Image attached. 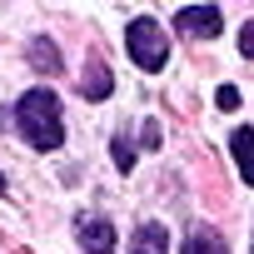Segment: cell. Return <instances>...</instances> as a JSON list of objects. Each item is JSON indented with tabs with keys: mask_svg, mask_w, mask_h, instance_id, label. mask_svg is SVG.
Segmentation results:
<instances>
[{
	"mask_svg": "<svg viewBox=\"0 0 254 254\" xmlns=\"http://www.w3.org/2000/svg\"><path fill=\"white\" fill-rule=\"evenodd\" d=\"M239 50H244V55H249V60H254V20H249V25H244V30H239Z\"/></svg>",
	"mask_w": 254,
	"mask_h": 254,
	"instance_id": "obj_12",
	"label": "cell"
},
{
	"mask_svg": "<svg viewBox=\"0 0 254 254\" xmlns=\"http://www.w3.org/2000/svg\"><path fill=\"white\" fill-rule=\"evenodd\" d=\"M75 234H80V249L85 254H115V224L105 214H80Z\"/></svg>",
	"mask_w": 254,
	"mask_h": 254,
	"instance_id": "obj_3",
	"label": "cell"
},
{
	"mask_svg": "<svg viewBox=\"0 0 254 254\" xmlns=\"http://www.w3.org/2000/svg\"><path fill=\"white\" fill-rule=\"evenodd\" d=\"M115 165L120 170H135V145L130 140H115Z\"/></svg>",
	"mask_w": 254,
	"mask_h": 254,
	"instance_id": "obj_10",
	"label": "cell"
},
{
	"mask_svg": "<svg viewBox=\"0 0 254 254\" xmlns=\"http://www.w3.org/2000/svg\"><path fill=\"white\" fill-rule=\"evenodd\" d=\"M214 105H219V110H239V90H234V85H219Z\"/></svg>",
	"mask_w": 254,
	"mask_h": 254,
	"instance_id": "obj_11",
	"label": "cell"
},
{
	"mask_svg": "<svg viewBox=\"0 0 254 254\" xmlns=\"http://www.w3.org/2000/svg\"><path fill=\"white\" fill-rule=\"evenodd\" d=\"M15 120H20V135L35 145V150H55L60 140H65V120H60V100H55V90H30V95H20V105H15Z\"/></svg>",
	"mask_w": 254,
	"mask_h": 254,
	"instance_id": "obj_1",
	"label": "cell"
},
{
	"mask_svg": "<svg viewBox=\"0 0 254 254\" xmlns=\"http://www.w3.org/2000/svg\"><path fill=\"white\" fill-rule=\"evenodd\" d=\"M85 100H105L110 90H115V75H110V65L100 60V55H90V65H85Z\"/></svg>",
	"mask_w": 254,
	"mask_h": 254,
	"instance_id": "obj_5",
	"label": "cell"
},
{
	"mask_svg": "<svg viewBox=\"0 0 254 254\" xmlns=\"http://www.w3.org/2000/svg\"><path fill=\"white\" fill-rule=\"evenodd\" d=\"M25 55H30V65H35V70H45V75H55V70H60V50H55V40H45V35H35Z\"/></svg>",
	"mask_w": 254,
	"mask_h": 254,
	"instance_id": "obj_8",
	"label": "cell"
},
{
	"mask_svg": "<svg viewBox=\"0 0 254 254\" xmlns=\"http://www.w3.org/2000/svg\"><path fill=\"white\" fill-rule=\"evenodd\" d=\"M180 254H229V249H224V239H219V234L199 229V234H190V244H185Z\"/></svg>",
	"mask_w": 254,
	"mask_h": 254,
	"instance_id": "obj_9",
	"label": "cell"
},
{
	"mask_svg": "<svg viewBox=\"0 0 254 254\" xmlns=\"http://www.w3.org/2000/svg\"><path fill=\"white\" fill-rule=\"evenodd\" d=\"M0 194H5V175H0Z\"/></svg>",
	"mask_w": 254,
	"mask_h": 254,
	"instance_id": "obj_13",
	"label": "cell"
},
{
	"mask_svg": "<svg viewBox=\"0 0 254 254\" xmlns=\"http://www.w3.org/2000/svg\"><path fill=\"white\" fill-rule=\"evenodd\" d=\"M249 254H254V249H249Z\"/></svg>",
	"mask_w": 254,
	"mask_h": 254,
	"instance_id": "obj_14",
	"label": "cell"
},
{
	"mask_svg": "<svg viewBox=\"0 0 254 254\" xmlns=\"http://www.w3.org/2000/svg\"><path fill=\"white\" fill-rule=\"evenodd\" d=\"M219 25H224L219 5H190V10H180V35L204 40V35H219Z\"/></svg>",
	"mask_w": 254,
	"mask_h": 254,
	"instance_id": "obj_4",
	"label": "cell"
},
{
	"mask_svg": "<svg viewBox=\"0 0 254 254\" xmlns=\"http://www.w3.org/2000/svg\"><path fill=\"white\" fill-rule=\"evenodd\" d=\"M229 150H234V165H239L244 185H254V130H234L229 135Z\"/></svg>",
	"mask_w": 254,
	"mask_h": 254,
	"instance_id": "obj_6",
	"label": "cell"
},
{
	"mask_svg": "<svg viewBox=\"0 0 254 254\" xmlns=\"http://www.w3.org/2000/svg\"><path fill=\"white\" fill-rule=\"evenodd\" d=\"M125 45H130V60H135L140 70H165V60H170L165 30H160V25H155L150 15L130 20V30H125Z\"/></svg>",
	"mask_w": 254,
	"mask_h": 254,
	"instance_id": "obj_2",
	"label": "cell"
},
{
	"mask_svg": "<svg viewBox=\"0 0 254 254\" xmlns=\"http://www.w3.org/2000/svg\"><path fill=\"white\" fill-rule=\"evenodd\" d=\"M130 254H170V244H165V224H140L135 229V244H130Z\"/></svg>",
	"mask_w": 254,
	"mask_h": 254,
	"instance_id": "obj_7",
	"label": "cell"
}]
</instances>
